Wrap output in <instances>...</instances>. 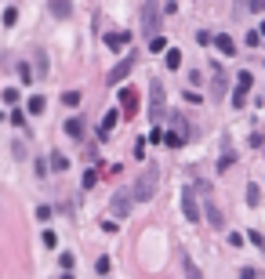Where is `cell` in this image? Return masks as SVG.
Here are the masks:
<instances>
[{
  "instance_id": "obj_1",
  "label": "cell",
  "mask_w": 265,
  "mask_h": 279,
  "mask_svg": "<svg viewBox=\"0 0 265 279\" xmlns=\"http://www.w3.org/2000/svg\"><path fill=\"white\" fill-rule=\"evenodd\" d=\"M153 192H157V170H142L135 181V189L127 192L131 199H153Z\"/></svg>"
},
{
  "instance_id": "obj_2",
  "label": "cell",
  "mask_w": 265,
  "mask_h": 279,
  "mask_svg": "<svg viewBox=\"0 0 265 279\" xmlns=\"http://www.w3.org/2000/svg\"><path fill=\"white\" fill-rule=\"evenodd\" d=\"M149 102H153V127H160V116H167V95H164V84H153Z\"/></svg>"
},
{
  "instance_id": "obj_3",
  "label": "cell",
  "mask_w": 265,
  "mask_h": 279,
  "mask_svg": "<svg viewBox=\"0 0 265 279\" xmlns=\"http://www.w3.org/2000/svg\"><path fill=\"white\" fill-rule=\"evenodd\" d=\"M251 73H240V80H236V91H232V105L236 109H243V102H247V95H251Z\"/></svg>"
},
{
  "instance_id": "obj_4",
  "label": "cell",
  "mask_w": 265,
  "mask_h": 279,
  "mask_svg": "<svg viewBox=\"0 0 265 279\" xmlns=\"http://www.w3.org/2000/svg\"><path fill=\"white\" fill-rule=\"evenodd\" d=\"M131 69H135V55H127V58H120L116 66L109 69V84H120V80H123V76H127Z\"/></svg>"
},
{
  "instance_id": "obj_5",
  "label": "cell",
  "mask_w": 265,
  "mask_h": 279,
  "mask_svg": "<svg viewBox=\"0 0 265 279\" xmlns=\"http://www.w3.org/2000/svg\"><path fill=\"white\" fill-rule=\"evenodd\" d=\"M182 210H185V218H189L193 225H200V203H196V196L189 189L182 192Z\"/></svg>"
},
{
  "instance_id": "obj_6",
  "label": "cell",
  "mask_w": 265,
  "mask_h": 279,
  "mask_svg": "<svg viewBox=\"0 0 265 279\" xmlns=\"http://www.w3.org/2000/svg\"><path fill=\"white\" fill-rule=\"evenodd\" d=\"M142 29L157 37V4H142Z\"/></svg>"
},
{
  "instance_id": "obj_7",
  "label": "cell",
  "mask_w": 265,
  "mask_h": 279,
  "mask_svg": "<svg viewBox=\"0 0 265 279\" xmlns=\"http://www.w3.org/2000/svg\"><path fill=\"white\" fill-rule=\"evenodd\" d=\"M120 105H123V113H127V116L138 113V95H135L131 87H120Z\"/></svg>"
},
{
  "instance_id": "obj_8",
  "label": "cell",
  "mask_w": 265,
  "mask_h": 279,
  "mask_svg": "<svg viewBox=\"0 0 265 279\" xmlns=\"http://www.w3.org/2000/svg\"><path fill=\"white\" fill-rule=\"evenodd\" d=\"M105 48H109V51L131 48V33H105Z\"/></svg>"
},
{
  "instance_id": "obj_9",
  "label": "cell",
  "mask_w": 265,
  "mask_h": 279,
  "mask_svg": "<svg viewBox=\"0 0 265 279\" xmlns=\"http://www.w3.org/2000/svg\"><path fill=\"white\" fill-rule=\"evenodd\" d=\"M113 214H116V218H127V214H131V196L127 192H116L113 196Z\"/></svg>"
},
{
  "instance_id": "obj_10",
  "label": "cell",
  "mask_w": 265,
  "mask_h": 279,
  "mask_svg": "<svg viewBox=\"0 0 265 279\" xmlns=\"http://www.w3.org/2000/svg\"><path fill=\"white\" fill-rule=\"evenodd\" d=\"M214 48L222 51V55H236V44H232V37H225V33L214 37Z\"/></svg>"
},
{
  "instance_id": "obj_11",
  "label": "cell",
  "mask_w": 265,
  "mask_h": 279,
  "mask_svg": "<svg viewBox=\"0 0 265 279\" xmlns=\"http://www.w3.org/2000/svg\"><path fill=\"white\" fill-rule=\"evenodd\" d=\"M182 272H185V279H204V275H200V268H196V261H193L189 254L182 257Z\"/></svg>"
},
{
  "instance_id": "obj_12",
  "label": "cell",
  "mask_w": 265,
  "mask_h": 279,
  "mask_svg": "<svg viewBox=\"0 0 265 279\" xmlns=\"http://www.w3.org/2000/svg\"><path fill=\"white\" fill-rule=\"evenodd\" d=\"M66 134H69V138H84V120H80V116L66 120Z\"/></svg>"
},
{
  "instance_id": "obj_13",
  "label": "cell",
  "mask_w": 265,
  "mask_h": 279,
  "mask_svg": "<svg viewBox=\"0 0 265 279\" xmlns=\"http://www.w3.org/2000/svg\"><path fill=\"white\" fill-rule=\"evenodd\" d=\"M164 55H167V58H164L167 69H182V51H178V48H167Z\"/></svg>"
},
{
  "instance_id": "obj_14",
  "label": "cell",
  "mask_w": 265,
  "mask_h": 279,
  "mask_svg": "<svg viewBox=\"0 0 265 279\" xmlns=\"http://www.w3.org/2000/svg\"><path fill=\"white\" fill-rule=\"evenodd\" d=\"M116 120H120V113H105V120H102V127H98V138H105L109 131L116 127Z\"/></svg>"
},
{
  "instance_id": "obj_15",
  "label": "cell",
  "mask_w": 265,
  "mask_h": 279,
  "mask_svg": "<svg viewBox=\"0 0 265 279\" xmlns=\"http://www.w3.org/2000/svg\"><path fill=\"white\" fill-rule=\"evenodd\" d=\"M51 15H55V19H69V15H73V4H62V0H55V4H51Z\"/></svg>"
},
{
  "instance_id": "obj_16",
  "label": "cell",
  "mask_w": 265,
  "mask_h": 279,
  "mask_svg": "<svg viewBox=\"0 0 265 279\" xmlns=\"http://www.w3.org/2000/svg\"><path fill=\"white\" fill-rule=\"evenodd\" d=\"M44 105H48V102H44L40 95H33V98L26 102V113H33V116H40V113H44Z\"/></svg>"
},
{
  "instance_id": "obj_17",
  "label": "cell",
  "mask_w": 265,
  "mask_h": 279,
  "mask_svg": "<svg viewBox=\"0 0 265 279\" xmlns=\"http://www.w3.org/2000/svg\"><path fill=\"white\" fill-rule=\"evenodd\" d=\"M51 170H69V160H66V152H51Z\"/></svg>"
},
{
  "instance_id": "obj_18",
  "label": "cell",
  "mask_w": 265,
  "mask_h": 279,
  "mask_svg": "<svg viewBox=\"0 0 265 279\" xmlns=\"http://www.w3.org/2000/svg\"><path fill=\"white\" fill-rule=\"evenodd\" d=\"M164 145H171V149H182V145H185V138H182V134H175V131H167V134H164Z\"/></svg>"
},
{
  "instance_id": "obj_19",
  "label": "cell",
  "mask_w": 265,
  "mask_h": 279,
  "mask_svg": "<svg viewBox=\"0 0 265 279\" xmlns=\"http://www.w3.org/2000/svg\"><path fill=\"white\" fill-rule=\"evenodd\" d=\"M149 51H153V55H160V51H167V40H164L160 33H157V37H149Z\"/></svg>"
},
{
  "instance_id": "obj_20",
  "label": "cell",
  "mask_w": 265,
  "mask_h": 279,
  "mask_svg": "<svg viewBox=\"0 0 265 279\" xmlns=\"http://www.w3.org/2000/svg\"><path fill=\"white\" fill-rule=\"evenodd\" d=\"M80 185H84V189H95V185H98V170H84Z\"/></svg>"
},
{
  "instance_id": "obj_21",
  "label": "cell",
  "mask_w": 265,
  "mask_h": 279,
  "mask_svg": "<svg viewBox=\"0 0 265 279\" xmlns=\"http://www.w3.org/2000/svg\"><path fill=\"white\" fill-rule=\"evenodd\" d=\"M222 95H225V76L214 69V98H222Z\"/></svg>"
},
{
  "instance_id": "obj_22",
  "label": "cell",
  "mask_w": 265,
  "mask_h": 279,
  "mask_svg": "<svg viewBox=\"0 0 265 279\" xmlns=\"http://www.w3.org/2000/svg\"><path fill=\"white\" fill-rule=\"evenodd\" d=\"M258 196H261V192H258V185H247V203H251V207H258V203H261Z\"/></svg>"
},
{
  "instance_id": "obj_23",
  "label": "cell",
  "mask_w": 265,
  "mask_h": 279,
  "mask_svg": "<svg viewBox=\"0 0 265 279\" xmlns=\"http://www.w3.org/2000/svg\"><path fill=\"white\" fill-rule=\"evenodd\" d=\"M19 80H22V84H33V69H29L26 62H22V66H19Z\"/></svg>"
},
{
  "instance_id": "obj_24",
  "label": "cell",
  "mask_w": 265,
  "mask_h": 279,
  "mask_svg": "<svg viewBox=\"0 0 265 279\" xmlns=\"http://www.w3.org/2000/svg\"><path fill=\"white\" fill-rule=\"evenodd\" d=\"M15 19H19V8H4V26H15Z\"/></svg>"
},
{
  "instance_id": "obj_25",
  "label": "cell",
  "mask_w": 265,
  "mask_h": 279,
  "mask_svg": "<svg viewBox=\"0 0 265 279\" xmlns=\"http://www.w3.org/2000/svg\"><path fill=\"white\" fill-rule=\"evenodd\" d=\"M62 102H66V109H69V105H80V95H76V91H66V95H62Z\"/></svg>"
},
{
  "instance_id": "obj_26",
  "label": "cell",
  "mask_w": 265,
  "mask_h": 279,
  "mask_svg": "<svg viewBox=\"0 0 265 279\" xmlns=\"http://www.w3.org/2000/svg\"><path fill=\"white\" fill-rule=\"evenodd\" d=\"M95 272H98V275H109V257H98V261H95Z\"/></svg>"
},
{
  "instance_id": "obj_27",
  "label": "cell",
  "mask_w": 265,
  "mask_h": 279,
  "mask_svg": "<svg viewBox=\"0 0 265 279\" xmlns=\"http://www.w3.org/2000/svg\"><path fill=\"white\" fill-rule=\"evenodd\" d=\"M58 265H62V268H66V272H69V268L76 265V257H73V254H62V257H58Z\"/></svg>"
},
{
  "instance_id": "obj_28",
  "label": "cell",
  "mask_w": 265,
  "mask_h": 279,
  "mask_svg": "<svg viewBox=\"0 0 265 279\" xmlns=\"http://www.w3.org/2000/svg\"><path fill=\"white\" fill-rule=\"evenodd\" d=\"M11 123H15V127H22V123H26V113H22V109H11Z\"/></svg>"
},
{
  "instance_id": "obj_29",
  "label": "cell",
  "mask_w": 265,
  "mask_h": 279,
  "mask_svg": "<svg viewBox=\"0 0 265 279\" xmlns=\"http://www.w3.org/2000/svg\"><path fill=\"white\" fill-rule=\"evenodd\" d=\"M146 142H164V127H153V131H149V138H146Z\"/></svg>"
},
{
  "instance_id": "obj_30",
  "label": "cell",
  "mask_w": 265,
  "mask_h": 279,
  "mask_svg": "<svg viewBox=\"0 0 265 279\" xmlns=\"http://www.w3.org/2000/svg\"><path fill=\"white\" fill-rule=\"evenodd\" d=\"M40 239H44V246H55V243H58V239H55V232H51V228H44V236H40Z\"/></svg>"
},
{
  "instance_id": "obj_31",
  "label": "cell",
  "mask_w": 265,
  "mask_h": 279,
  "mask_svg": "<svg viewBox=\"0 0 265 279\" xmlns=\"http://www.w3.org/2000/svg\"><path fill=\"white\" fill-rule=\"evenodd\" d=\"M4 102H8V105H15V102H19V91L8 87V91H4Z\"/></svg>"
},
{
  "instance_id": "obj_32",
  "label": "cell",
  "mask_w": 265,
  "mask_h": 279,
  "mask_svg": "<svg viewBox=\"0 0 265 279\" xmlns=\"http://www.w3.org/2000/svg\"><path fill=\"white\" fill-rule=\"evenodd\" d=\"M207 218H211V225H222V214H218V210H214V203L207 207Z\"/></svg>"
},
{
  "instance_id": "obj_33",
  "label": "cell",
  "mask_w": 265,
  "mask_h": 279,
  "mask_svg": "<svg viewBox=\"0 0 265 279\" xmlns=\"http://www.w3.org/2000/svg\"><path fill=\"white\" fill-rule=\"evenodd\" d=\"M232 167V152H225V156H222V163H218V170H229Z\"/></svg>"
},
{
  "instance_id": "obj_34",
  "label": "cell",
  "mask_w": 265,
  "mask_h": 279,
  "mask_svg": "<svg viewBox=\"0 0 265 279\" xmlns=\"http://www.w3.org/2000/svg\"><path fill=\"white\" fill-rule=\"evenodd\" d=\"M240 279H258V272H254V268H243V272H240Z\"/></svg>"
},
{
  "instance_id": "obj_35",
  "label": "cell",
  "mask_w": 265,
  "mask_h": 279,
  "mask_svg": "<svg viewBox=\"0 0 265 279\" xmlns=\"http://www.w3.org/2000/svg\"><path fill=\"white\" fill-rule=\"evenodd\" d=\"M258 37H265V22H261V29H258Z\"/></svg>"
},
{
  "instance_id": "obj_36",
  "label": "cell",
  "mask_w": 265,
  "mask_h": 279,
  "mask_svg": "<svg viewBox=\"0 0 265 279\" xmlns=\"http://www.w3.org/2000/svg\"><path fill=\"white\" fill-rule=\"evenodd\" d=\"M62 279H73V275H69V272H66V275H62Z\"/></svg>"
},
{
  "instance_id": "obj_37",
  "label": "cell",
  "mask_w": 265,
  "mask_h": 279,
  "mask_svg": "<svg viewBox=\"0 0 265 279\" xmlns=\"http://www.w3.org/2000/svg\"><path fill=\"white\" fill-rule=\"evenodd\" d=\"M261 149H265V145H261Z\"/></svg>"
}]
</instances>
